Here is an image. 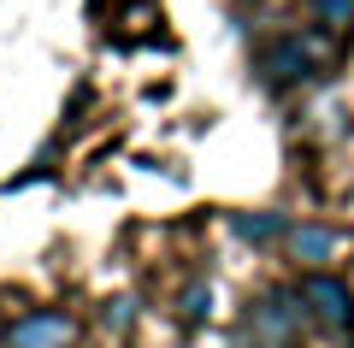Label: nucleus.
<instances>
[{
  "label": "nucleus",
  "instance_id": "obj_1",
  "mask_svg": "<svg viewBox=\"0 0 354 348\" xmlns=\"http://www.w3.org/2000/svg\"><path fill=\"white\" fill-rule=\"evenodd\" d=\"M337 65V30L313 24V30H283L272 48L260 53V71L272 89H295V83H313Z\"/></svg>",
  "mask_w": 354,
  "mask_h": 348
},
{
  "label": "nucleus",
  "instance_id": "obj_2",
  "mask_svg": "<svg viewBox=\"0 0 354 348\" xmlns=\"http://www.w3.org/2000/svg\"><path fill=\"white\" fill-rule=\"evenodd\" d=\"M301 301H307V319H313L330 342H354V295H348L342 277L313 272V277L301 284Z\"/></svg>",
  "mask_w": 354,
  "mask_h": 348
},
{
  "label": "nucleus",
  "instance_id": "obj_3",
  "mask_svg": "<svg viewBox=\"0 0 354 348\" xmlns=\"http://www.w3.org/2000/svg\"><path fill=\"white\" fill-rule=\"evenodd\" d=\"M248 336L254 348H295L301 342V307H290V295H260L248 307Z\"/></svg>",
  "mask_w": 354,
  "mask_h": 348
},
{
  "label": "nucleus",
  "instance_id": "obj_4",
  "mask_svg": "<svg viewBox=\"0 0 354 348\" xmlns=\"http://www.w3.org/2000/svg\"><path fill=\"white\" fill-rule=\"evenodd\" d=\"M348 248H354V237L342 230V224H295V230H290V260L295 266H313V272L337 266Z\"/></svg>",
  "mask_w": 354,
  "mask_h": 348
},
{
  "label": "nucleus",
  "instance_id": "obj_5",
  "mask_svg": "<svg viewBox=\"0 0 354 348\" xmlns=\"http://www.w3.org/2000/svg\"><path fill=\"white\" fill-rule=\"evenodd\" d=\"M6 348H77V319L65 313H30L6 331Z\"/></svg>",
  "mask_w": 354,
  "mask_h": 348
},
{
  "label": "nucleus",
  "instance_id": "obj_6",
  "mask_svg": "<svg viewBox=\"0 0 354 348\" xmlns=\"http://www.w3.org/2000/svg\"><path fill=\"white\" fill-rule=\"evenodd\" d=\"M230 230H236L242 242H278V237H290V219H283V212H236Z\"/></svg>",
  "mask_w": 354,
  "mask_h": 348
},
{
  "label": "nucleus",
  "instance_id": "obj_7",
  "mask_svg": "<svg viewBox=\"0 0 354 348\" xmlns=\"http://www.w3.org/2000/svg\"><path fill=\"white\" fill-rule=\"evenodd\" d=\"M301 6H307V12L319 18V24H330V30H337V24H348V18H354V0H301Z\"/></svg>",
  "mask_w": 354,
  "mask_h": 348
},
{
  "label": "nucleus",
  "instance_id": "obj_8",
  "mask_svg": "<svg viewBox=\"0 0 354 348\" xmlns=\"http://www.w3.org/2000/svg\"><path fill=\"white\" fill-rule=\"evenodd\" d=\"M207 313H213V284H189V295H183V319L201 324Z\"/></svg>",
  "mask_w": 354,
  "mask_h": 348
}]
</instances>
